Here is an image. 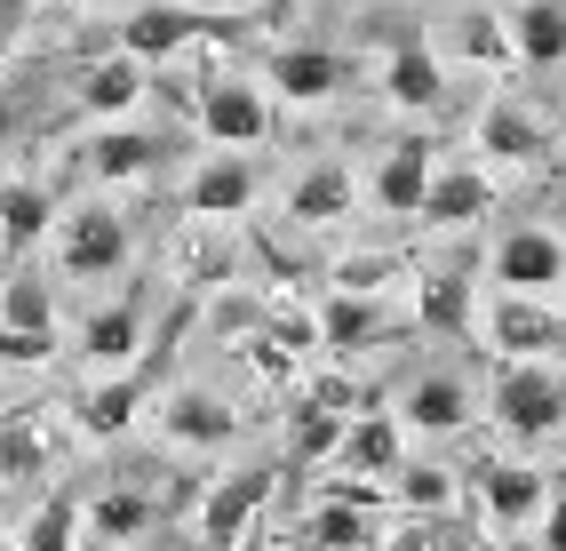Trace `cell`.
I'll return each instance as SVG.
<instances>
[{
  "label": "cell",
  "mask_w": 566,
  "mask_h": 551,
  "mask_svg": "<svg viewBox=\"0 0 566 551\" xmlns=\"http://www.w3.org/2000/svg\"><path fill=\"white\" fill-rule=\"evenodd\" d=\"M486 208H495V176H486L479 160H439L423 208H415V225H431V232H471Z\"/></svg>",
  "instance_id": "12"
},
{
  "label": "cell",
  "mask_w": 566,
  "mask_h": 551,
  "mask_svg": "<svg viewBox=\"0 0 566 551\" xmlns=\"http://www.w3.org/2000/svg\"><path fill=\"white\" fill-rule=\"evenodd\" d=\"M144 352V297H120V304H96L81 320V360L96 367V376H112V367H136Z\"/></svg>",
  "instance_id": "21"
},
{
  "label": "cell",
  "mask_w": 566,
  "mask_h": 551,
  "mask_svg": "<svg viewBox=\"0 0 566 551\" xmlns=\"http://www.w3.org/2000/svg\"><path fill=\"white\" fill-rule=\"evenodd\" d=\"M248 32V17H223V9H200V0H136V9L120 17V32H112V49L136 56V64H176L184 49H232Z\"/></svg>",
  "instance_id": "1"
},
{
  "label": "cell",
  "mask_w": 566,
  "mask_h": 551,
  "mask_svg": "<svg viewBox=\"0 0 566 551\" xmlns=\"http://www.w3.org/2000/svg\"><path fill=\"white\" fill-rule=\"evenodd\" d=\"M486 408H495V424H503L511 439L535 448V439H558V432H566V384H558L551 360H503Z\"/></svg>",
  "instance_id": "3"
},
{
  "label": "cell",
  "mask_w": 566,
  "mask_h": 551,
  "mask_svg": "<svg viewBox=\"0 0 566 551\" xmlns=\"http://www.w3.org/2000/svg\"><path fill=\"white\" fill-rule=\"evenodd\" d=\"M431 136H399L384 160H375V208L384 216H415L423 208V193H431Z\"/></svg>",
  "instance_id": "24"
},
{
  "label": "cell",
  "mask_w": 566,
  "mask_h": 551,
  "mask_svg": "<svg viewBox=\"0 0 566 551\" xmlns=\"http://www.w3.org/2000/svg\"><path fill=\"white\" fill-rule=\"evenodd\" d=\"M384 551H486V536L471 520H455V511H415L407 528L384 536Z\"/></svg>",
  "instance_id": "33"
},
{
  "label": "cell",
  "mask_w": 566,
  "mask_h": 551,
  "mask_svg": "<svg viewBox=\"0 0 566 551\" xmlns=\"http://www.w3.org/2000/svg\"><path fill=\"white\" fill-rule=\"evenodd\" d=\"M447 49H455L463 64H479V72H511V64H518V49H511V24H503V9H486V0L455 17Z\"/></svg>",
  "instance_id": "30"
},
{
  "label": "cell",
  "mask_w": 566,
  "mask_h": 551,
  "mask_svg": "<svg viewBox=\"0 0 566 551\" xmlns=\"http://www.w3.org/2000/svg\"><path fill=\"white\" fill-rule=\"evenodd\" d=\"M384 96L399 104V113H439V104H447V56L423 41V32H391Z\"/></svg>",
  "instance_id": "14"
},
{
  "label": "cell",
  "mask_w": 566,
  "mask_h": 551,
  "mask_svg": "<svg viewBox=\"0 0 566 551\" xmlns=\"http://www.w3.org/2000/svg\"><path fill=\"white\" fill-rule=\"evenodd\" d=\"M0 328H56V304H49L41 272H9L0 280Z\"/></svg>",
  "instance_id": "37"
},
{
  "label": "cell",
  "mask_w": 566,
  "mask_h": 551,
  "mask_svg": "<svg viewBox=\"0 0 566 551\" xmlns=\"http://www.w3.org/2000/svg\"><path fill=\"white\" fill-rule=\"evenodd\" d=\"M486 344L503 360H566V312L551 297H511V288H495V304H486Z\"/></svg>",
  "instance_id": "5"
},
{
  "label": "cell",
  "mask_w": 566,
  "mask_h": 551,
  "mask_svg": "<svg viewBox=\"0 0 566 551\" xmlns=\"http://www.w3.org/2000/svg\"><path fill=\"white\" fill-rule=\"evenodd\" d=\"M49 256H56L64 280H112V272H128L136 232H128V216L112 200H72V208H56Z\"/></svg>",
  "instance_id": "2"
},
{
  "label": "cell",
  "mask_w": 566,
  "mask_h": 551,
  "mask_svg": "<svg viewBox=\"0 0 566 551\" xmlns=\"http://www.w3.org/2000/svg\"><path fill=\"white\" fill-rule=\"evenodd\" d=\"M160 168V136H144L136 121H112L88 136V176L96 184H144Z\"/></svg>",
  "instance_id": "25"
},
{
  "label": "cell",
  "mask_w": 566,
  "mask_h": 551,
  "mask_svg": "<svg viewBox=\"0 0 566 551\" xmlns=\"http://www.w3.org/2000/svg\"><path fill=\"white\" fill-rule=\"evenodd\" d=\"M280 488V471L272 464H248V471H223V480L200 496V551H232L255 520H263V503H272Z\"/></svg>",
  "instance_id": "7"
},
{
  "label": "cell",
  "mask_w": 566,
  "mask_h": 551,
  "mask_svg": "<svg viewBox=\"0 0 566 551\" xmlns=\"http://www.w3.org/2000/svg\"><path fill=\"white\" fill-rule=\"evenodd\" d=\"M144 399H153V360L112 367V376L81 384V392H72V424H81L88 439H120V432L144 416Z\"/></svg>",
  "instance_id": "10"
},
{
  "label": "cell",
  "mask_w": 566,
  "mask_h": 551,
  "mask_svg": "<svg viewBox=\"0 0 566 551\" xmlns=\"http://www.w3.org/2000/svg\"><path fill=\"white\" fill-rule=\"evenodd\" d=\"M479 153H495L503 168H543V160L558 153V136H551L543 113H526L518 96H495V104L479 113Z\"/></svg>",
  "instance_id": "15"
},
{
  "label": "cell",
  "mask_w": 566,
  "mask_h": 551,
  "mask_svg": "<svg viewBox=\"0 0 566 551\" xmlns=\"http://www.w3.org/2000/svg\"><path fill=\"white\" fill-rule=\"evenodd\" d=\"M415 328H423V336H447V344L479 336V280H471V264L415 272Z\"/></svg>",
  "instance_id": "11"
},
{
  "label": "cell",
  "mask_w": 566,
  "mask_h": 551,
  "mask_svg": "<svg viewBox=\"0 0 566 551\" xmlns=\"http://www.w3.org/2000/svg\"><path fill=\"white\" fill-rule=\"evenodd\" d=\"M240 264V225H200V216H184V240H176V280L192 288V297H208V288H223Z\"/></svg>",
  "instance_id": "23"
},
{
  "label": "cell",
  "mask_w": 566,
  "mask_h": 551,
  "mask_svg": "<svg viewBox=\"0 0 566 551\" xmlns=\"http://www.w3.org/2000/svg\"><path fill=\"white\" fill-rule=\"evenodd\" d=\"M407 464V424L399 408H359L344 424V448H335V471H359V480H391Z\"/></svg>",
  "instance_id": "18"
},
{
  "label": "cell",
  "mask_w": 566,
  "mask_h": 551,
  "mask_svg": "<svg viewBox=\"0 0 566 551\" xmlns=\"http://www.w3.org/2000/svg\"><path fill=\"white\" fill-rule=\"evenodd\" d=\"M255 193L263 176L248 153H208L192 168V184H184V216H200V225H240V216H255Z\"/></svg>",
  "instance_id": "8"
},
{
  "label": "cell",
  "mask_w": 566,
  "mask_h": 551,
  "mask_svg": "<svg viewBox=\"0 0 566 551\" xmlns=\"http://www.w3.org/2000/svg\"><path fill=\"white\" fill-rule=\"evenodd\" d=\"M0 551H17V536H0Z\"/></svg>",
  "instance_id": "43"
},
{
  "label": "cell",
  "mask_w": 566,
  "mask_h": 551,
  "mask_svg": "<svg viewBox=\"0 0 566 551\" xmlns=\"http://www.w3.org/2000/svg\"><path fill=\"white\" fill-rule=\"evenodd\" d=\"M72 96H81V113H88L96 128H112V121H136V104L153 96V81H144L136 56L112 49V56H96V64L81 72V89H72Z\"/></svg>",
  "instance_id": "20"
},
{
  "label": "cell",
  "mask_w": 566,
  "mask_h": 551,
  "mask_svg": "<svg viewBox=\"0 0 566 551\" xmlns=\"http://www.w3.org/2000/svg\"><path fill=\"white\" fill-rule=\"evenodd\" d=\"M64 352L56 328H0V367H49Z\"/></svg>",
  "instance_id": "38"
},
{
  "label": "cell",
  "mask_w": 566,
  "mask_h": 551,
  "mask_svg": "<svg viewBox=\"0 0 566 551\" xmlns=\"http://www.w3.org/2000/svg\"><path fill=\"white\" fill-rule=\"evenodd\" d=\"M17 17H24V0H0V49L17 41Z\"/></svg>",
  "instance_id": "40"
},
{
  "label": "cell",
  "mask_w": 566,
  "mask_h": 551,
  "mask_svg": "<svg viewBox=\"0 0 566 551\" xmlns=\"http://www.w3.org/2000/svg\"><path fill=\"white\" fill-rule=\"evenodd\" d=\"M566 280V240L543 232V225H518L495 240V288H511V297H551V288Z\"/></svg>",
  "instance_id": "13"
},
{
  "label": "cell",
  "mask_w": 566,
  "mask_h": 551,
  "mask_svg": "<svg viewBox=\"0 0 566 551\" xmlns=\"http://www.w3.org/2000/svg\"><path fill=\"white\" fill-rule=\"evenodd\" d=\"M232 551H272V536H263V520H255V528H248V536H240Z\"/></svg>",
  "instance_id": "42"
},
{
  "label": "cell",
  "mask_w": 566,
  "mask_h": 551,
  "mask_svg": "<svg viewBox=\"0 0 566 551\" xmlns=\"http://www.w3.org/2000/svg\"><path fill=\"white\" fill-rule=\"evenodd\" d=\"M153 424H160L168 448H200V456H216V448H232V439H240V408L223 392H200V384L160 392L153 399Z\"/></svg>",
  "instance_id": "6"
},
{
  "label": "cell",
  "mask_w": 566,
  "mask_h": 551,
  "mask_svg": "<svg viewBox=\"0 0 566 551\" xmlns=\"http://www.w3.org/2000/svg\"><path fill=\"white\" fill-rule=\"evenodd\" d=\"M263 89L287 96V104H327L352 89V56L335 49H272L263 56Z\"/></svg>",
  "instance_id": "16"
},
{
  "label": "cell",
  "mask_w": 566,
  "mask_h": 551,
  "mask_svg": "<svg viewBox=\"0 0 566 551\" xmlns=\"http://www.w3.org/2000/svg\"><path fill=\"white\" fill-rule=\"evenodd\" d=\"M471 496L495 528H535L543 503H551V471L518 464V456H495V464H471Z\"/></svg>",
  "instance_id": "9"
},
{
  "label": "cell",
  "mask_w": 566,
  "mask_h": 551,
  "mask_svg": "<svg viewBox=\"0 0 566 551\" xmlns=\"http://www.w3.org/2000/svg\"><path fill=\"white\" fill-rule=\"evenodd\" d=\"M56 464V439L32 408H9L0 416V488H32L41 471Z\"/></svg>",
  "instance_id": "29"
},
{
  "label": "cell",
  "mask_w": 566,
  "mask_h": 551,
  "mask_svg": "<svg viewBox=\"0 0 566 551\" xmlns=\"http://www.w3.org/2000/svg\"><path fill=\"white\" fill-rule=\"evenodd\" d=\"M192 121L216 153H255L272 136V89L248 81V72H223V81H200L192 89Z\"/></svg>",
  "instance_id": "4"
},
{
  "label": "cell",
  "mask_w": 566,
  "mask_h": 551,
  "mask_svg": "<svg viewBox=\"0 0 566 551\" xmlns=\"http://www.w3.org/2000/svg\"><path fill=\"white\" fill-rule=\"evenodd\" d=\"M344 424H352V416L319 408V399H295V416H287V464H295V471L335 464V448H344Z\"/></svg>",
  "instance_id": "31"
},
{
  "label": "cell",
  "mask_w": 566,
  "mask_h": 551,
  "mask_svg": "<svg viewBox=\"0 0 566 551\" xmlns=\"http://www.w3.org/2000/svg\"><path fill=\"white\" fill-rule=\"evenodd\" d=\"M153 520H160V503H153V496H136V488H104L96 503H81V528L104 536V543H136Z\"/></svg>",
  "instance_id": "32"
},
{
  "label": "cell",
  "mask_w": 566,
  "mask_h": 551,
  "mask_svg": "<svg viewBox=\"0 0 566 551\" xmlns=\"http://www.w3.org/2000/svg\"><path fill=\"white\" fill-rule=\"evenodd\" d=\"M384 488H391V503L407 511V520H415V511H455V496H463V480L447 464H399Z\"/></svg>",
  "instance_id": "34"
},
{
  "label": "cell",
  "mask_w": 566,
  "mask_h": 551,
  "mask_svg": "<svg viewBox=\"0 0 566 551\" xmlns=\"http://www.w3.org/2000/svg\"><path fill=\"white\" fill-rule=\"evenodd\" d=\"M503 24H511L518 64H535V72L566 64V0H518V9H503Z\"/></svg>",
  "instance_id": "28"
},
{
  "label": "cell",
  "mask_w": 566,
  "mask_h": 551,
  "mask_svg": "<svg viewBox=\"0 0 566 551\" xmlns=\"http://www.w3.org/2000/svg\"><path fill=\"white\" fill-rule=\"evenodd\" d=\"M399 424L423 432V439L463 432V424H471V392H463V376H415L407 399H399Z\"/></svg>",
  "instance_id": "26"
},
{
  "label": "cell",
  "mask_w": 566,
  "mask_h": 551,
  "mask_svg": "<svg viewBox=\"0 0 566 551\" xmlns=\"http://www.w3.org/2000/svg\"><path fill=\"white\" fill-rule=\"evenodd\" d=\"M49 232H56V200H49V184L9 176V184H0V248H9V256H32Z\"/></svg>",
  "instance_id": "27"
},
{
  "label": "cell",
  "mask_w": 566,
  "mask_h": 551,
  "mask_svg": "<svg viewBox=\"0 0 566 551\" xmlns=\"http://www.w3.org/2000/svg\"><path fill=\"white\" fill-rule=\"evenodd\" d=\"M543 551H566V480H551V503H543Z\"/></svg>",
  "instance_id": "39"
},
{
  "label": "cell",
  "mask_w": 566,
  "mask_h": 551,
  "mask_svg": "<svg viewBox=\"0 0 566 551\" xmlns=\"http://www.w3.org/2000/svg\"><path fill=\"white\" fill-rule=\"evenodd\" d=\"M312 328H319V352H367V344H391L407 320H391L384 297H344V288H327Z\"/></svg>",
  "instance_id": "19"
},
{
  "label": "cell",
  "mask_w": 566,
  "mask_h": 551,
  "mask_svg": "<svg viewBox=\"0 0 566 551\" xmlns=\"http://www.w3.org/2000/svg\"><path fill=\"white\" fill-rule=\"evenodd\" d=\"M72 9H88V0H72Z\"/></svg>",
  "instance_id": "44"
},
{
  "label": "cell",
  "mask_w": 566,
  "mask_h": 551,
  "mask_svg": "<svg viewBox=\"0 0 566 551\" xmlns=\"http://www.w3.org/2000/svg\"><path fill=\"white\" fill-rule=\"evenodd\" d=\"M359 208V176L344 168V160H319V168H304L287 184V216L304 232H327V225H344V216Z\"/></svg>",
  "instance_id": "22"
},
{
  "label": "cell",
  "mask_w": 566,
  "mask_h": 551,
  "mask_svg": "<svg viewBox=\"0 0 566 551\" xmlns=\"http://www.w3.org/2000/svg\"><path fill=\"white\" fill-rule=\"evenodd\" d=\"M295 551H384V520L375 511H359V503H335V496H312L304 511H295Z\"/></svg>",
  "instance_id": "17"
},
{
  "label": "cell",
  "mask_w": 566,
  "mask_h": 551,
  "mask_svg": "<svg viewBox=\"0 0 566 551\" xmlns=\"http://www.w3.org/2000/svg\"><path fill=\"white\" fill-rule=\"evenodd\" d=\"M200 9H223V17H255L263 0H200Z\"/></svg>",
  "instance_id": "41"
},
{
  "label": "cell",
  "mask_w": 566,
  "mask_h": 551,
  "mask_svg": "<svg viewBox=\"0 0 566 551\" xmlns=\"http://www.w3.org/2000/svg\"><path fill=\"white\" fill-rule=\"evenodd\" d=\"M81 536H88V528H81V496L56 488V496L17 528V551H81Z\"/></svg>",
  "instance_id": "35"
},
{
  "label": "cell",
  "mask_w": 566,
  "mask_h": 551,
  "mask_svg": "<svg viewBox=\"0 0 566 551\" xmlns=\"http://www.w3.org/2000/svg\"><path fill=\"white\" fill-rule=\"evenodd\" d=\"M407 272H415V256H407V248H352L327 280L344 288V297H384V288L407 280Z\"/></svg>",
  "instance_id": "36"
}]
</instances>
